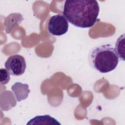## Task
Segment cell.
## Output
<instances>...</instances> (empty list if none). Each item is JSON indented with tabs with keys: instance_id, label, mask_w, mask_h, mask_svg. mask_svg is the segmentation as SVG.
<instances>
[{
	"instance_id": "1",
	"label": "cell",
	"mask_w": 125,
	"mask_h": 125,
	"mask_svg": "<svg viewBox=\"0 0 125 125\" xmlns=\"http://www.w3.org/2000/svg\"><path fill=\"white\" fill-rule=\"evenodd\" d=\"M100 11L95 0H67L65 1L63 15L70 23L83 28L93 26Z\"/></svg>"
},
{
	"instance_id": "2",
	"label": "cell",
	"mask_w": 125,
	"mask_h": 125,
	"mask_svg": "<svg viewBox=\"0 0 125 125\" xmlns=\"http://www.w3.org/2000/svg\"><path fill=\"white\" fill-rule=\"evenodd\" d=\"M89 61L94 69L100 73H106L116 68L119 58L111 44H104L95 47L90 51Z\"/></svg>"
},
{
	"instance_id": "3",
	"label": "cell",
	"mask_w": 125,
	"mask_h": 125,
	"mask_svg": "<svg viewBox=\"0 0 125 125\" xmlns=\"http://www.w3.org/2000/svg\"><path fill=\"white\" fill-rule=\"evenodd\" d=\"M68 27L66 19L60 14L52 16L48 23V32L53 36H60L65 34L68 31Z\"/></svg>"
},
{
	"instance_id": "4",
	"label": "cell",
	"mask_w": 125,
	"mask_h": 125,
	"mask_svg": "<svg viewBox=\"0 0 125 125\" xmlns=\"http://www.w3.org/2000/svg\"><path fill=\"white\" fill-rule=\"evenodd\" d=\"M4 66L11 75L20 76L24 73L26 63L23 57L16 54L10 56L5 62Z\"/></svg>"
},
{
	"instance_id": "5",
	"label": "cell",
	"mask_w": 125,
	"mask_h": 125,
	"mask_svg": "<svg viewBox=\"0 0 125 125\" xmlns=\"http://www.w3.org/2000/svg\"><path fill=\"white\" fill-rule=\"evenodd\" d=\"M11 90L18 102H21L26 99L28 97L29 93L30 92L28 84L22 83L20 82L15 83L11 86Z\"/></svg>"
},
{
	"instance_id": "6",
	"label": "cell",
	"mask_w": 125,
	"mask_h": 125,
	"mask_svg": "<svg viewBox=\"0 0 125 125\" xmlns=\"http://www.w3.org/2000/svg\"><path fill=\"white\" fill-rule=\"evenodd\" d=\"M0 101H3V103L0 104L2 110L7 111L15 107L17 104L16 100L13 93L9 90L4 91L0 94Z\"/></svg>"
},
{
	"instance_id": "7",
	"label": "cell",
	"mask_w": 125,
	"mask_h": 125,
	"mask_svg": "<svg viewBox=\"0 0 125 125\" xmlns=\"http://www.w3.org/2000/svg\"><path fill=\"white\" fill-rule=\"evenodd\" d=\"M26 125H61L58 120L49 115H39L30 119Z\"/></svg>"
},
{
	"instance_id": "8",
	"label": "cell",
	"mask_w": 125,
	"mask_h": 125,
	"mask_svg": "<svg viewBox=\"0 0 125 125\" xmlns=\"http://www.w3.org/2000/svg\"><path fill=\"white\" fill-rule=\"evenodd\" d=\"M22 20L23 18L21 14L12 13L9 15V16L6 18L4 23L6 25V32L7 33H9L11 28L20 23Z\"/></svg>"
},
{
	"instance_id": "9",
	"label": "cell",
	"mask_w": 125,
	"mask_h": 125,
	"mask_svg": "<svg viewBox=\"0 0 125 125\" xmlns=\"http://www.w3.org/2000/svg\"><path fill=\"white\" fill-rule=\"evenodd\" d=\"M115 51L121 61H124L125 51V34L121 35L116 41L114 48Z\"/></svg>"
},
{
	"instance_id": "10",
	"label": "cell",
	"mask_w": 125,
	"mask_h": 125,
	"mask_svg": "<svg viewBox=\"0 0 125 125\" xmlns=\"http://www.w3.org/2000/svg\"><path fill=\"white\" fill-rule=\"evenodd\" d=\"M0 82L1 84H7L10 79L9 72L4 68H1L0 70Z\"/></svg>"
}]
</instances>
